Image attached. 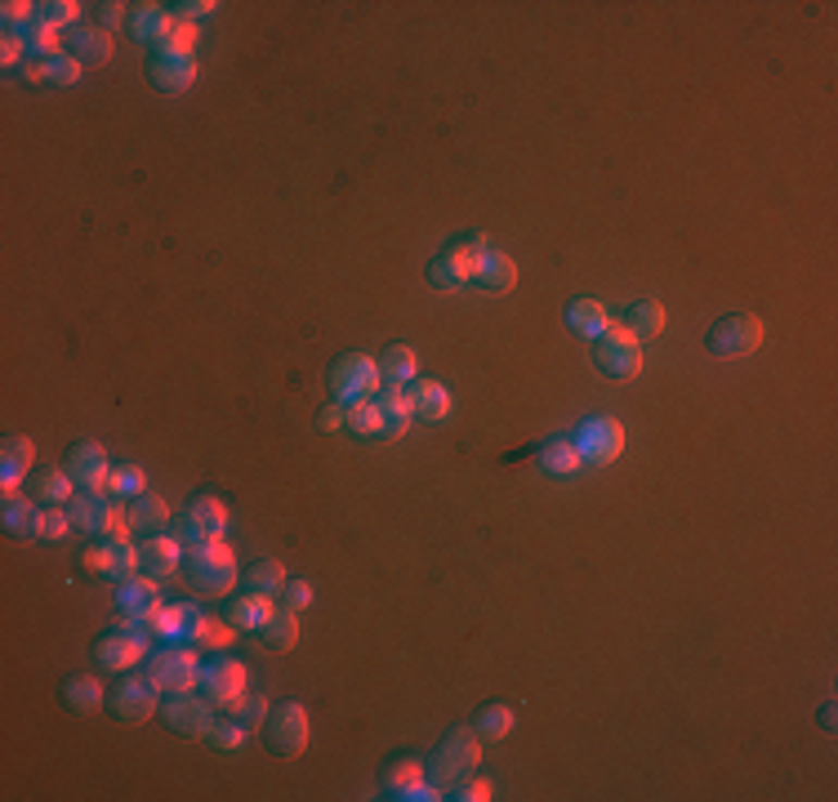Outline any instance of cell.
I'll return each instance as SVG.
<instances>
[{
	"label": "cell",
	"mask_w": 838,
	"mask_h": 802,
	"mask_svg": "<svg viewBox=\"0 0 838 802\" xmlns=\"http://www.w3.org/2000/svg\"><path fill=\"white\" fill-rule=\"evenodd\" d=\"M415 380H419V357H415V348H406V344L384 348V357H380V384H384V388H410Z\"/></svg>",
	"instance_id": "obj_28"
},
{
	"label": "cell",
	"mask_w": 838,
	"mask_h": 802,
	"mask_svg": "<svg viewBox=\"0 0 838 802\" xmlns=\"http://www.w3.org/2000/svg\"><path fill=\"white\" fill-rule=\"evenodd\" d=\"M125 10H130V5H121V0H108V5H99V27H103V32H112V27H121V23L130 27V14H125Z\"/></svg>",
	"instance_id": "obj_54"
},
{
	"label": "cell",
	"mask_w": 838,
	"mask_h": 802,
	"mask_svg": "<svg viewBox=\"0 0 838 802\" xmlns=\"http://www.w3.org/2000/svg\"><path fill=\"white\" fill-rule=\"evenodd\" d=\"M63 700L72 704L76 714H95L99 704H103V682H99V678H85V674H81V678H72V682L63 687Z\"/></svg>",
	"instance_id": "obj_40"
},
{
	"label": "cell",
	"mask_w": 838,
	"mask_h": 802,
	"mask_svg": "<svg viewBox=\"0 0 838 802\" xmlns=\"http://www.w3.org/2000/svg\"><path fill=\"white\" fill-rule=\"evenodd\" d=\"M473 286H482L486 295H508L518 286V263L508 259L504 250H491V255H482V263H478V276H473Z\"/></svg>",
	"instance_id": "obj_27"
},
{
	"label": "cell",
	"mask_w": 838,
	"mask_h": 802,
	"mask_svg": "<svg viewBox=\"0 0 838 802\" xmlns=\"http://www.w3.org/2000/svg\"><path fill=\"white\" fill-rule=\"evenodd\" d=\"M183 571H188V584L206 597H227L232 589H237L242 571H237V557H232V548L223 540H201L193 544L188 553H183Z\"/></svg>",
	"instance_id": "obj_1"
},
{
	"label": "cell",
	"mask_w": 838,
	"mask_h": 802,
	"mask_svg": "<svg viewBox=\"0 0 838 802\" xmlns=\"http://www.w3.org/2000/svg\"><path fill=\"white\" fill-rule=\"evenodd\" d=\"M5 527H10V535H19V540H36L40 508H32V504L19 499V495H5Z\"/></svg>",
	"instance_id": "obj_39"
},
{
	"label": "cell",
	"mask_w": 838,
	"mask_h": 802,
	"mask_svg": "<svg viewBox=\"0 0 838 802\" xmlns=\"http://www.w3.org/2000/svg\"><path fill=\"white\" fill-rule=\"evenodd\" d=\"M183 23H201V18H210L219 5H214V0H183V5H170Z\"/></svg>",
	"instance_id": "obj_52"
},
{
	"label": "cell",
	"mask_w": 838,
	"mask_h": 802,
	"mask_svg": "<svg viewBox=\"0 0 838 802\" xmlns=\"http://www.w3.org/2000/svg\"><path fill=\"white\" fill-rule=\"evenodd\" d=\"M710 353L723 357V361H740V357H750L759 353L763 344V321L754 312H727L710 325V335H705Z\"/></svg>",
	"instance_id": "obj_7"
},
{
	"label": "cell",
	"mask_w": 838,
	"mask_h": 802,
	"mask_svg": "<svg viewBox=\"0 0 838 802\" xmlns=\"http://www.w3.org/2000/svg\"><path fill=\"white\" fill-rule=\"evenodd\" d=\"M116 606L121 610H148V616H157L161 610V584L152 576H134L116 589Z\"/></svg>",
	"instance_id": "obj_32"
},
{
	"label": "cell",
	"mask_w": 838,
	"mask_h": 802,
	"mask_svg": "<svg viewBox=\"0 0 838 802\" xmlns=\"http://www.w3.org/2000/svg\"><path fill=\"white\" fill-rule=\"evenodd\" d=\"M95 659H99V669H108V674H130L134 665H144V659H148V642H138V638L116 629V633L95 642Z\"/></svg>",
	"instance_id": "obj_19"
},
{
	"label": "cell",
	"mask_w": 838,
	"mask_h": 802,
	"mask_svg": "<svg viewBox=\"0 0 838 802\" xmlns=\"http://www.w3.org/2000/svg\"><path fill=\"white\" fill-rule=\"evenodd\" d=\"M36 18L40 23H50V27H81V5H76V0H45V5H36Z\"/></svg>",
	"instance_id": "obj_43"
},
{
	"label": "cell",
	"mask_w": 838,
	"mask_h": 802,
	"mask_svg": "<svg viewBox=\"0 0 838 802\" xmlns=\"http://www.w3.org/2000/svg\"><path fill=\"white\" fill-rule=\"evenodd\" d=\"M108 495H116V499H138V495H148V473L138 464H116L112 468V491Z\"/></svg>",
	"instance_id": "obj_41"
},
{
	"label": "cell",
	"mask_w": 838,
	"mask_h": 802,
	"mask_svg": "<svg viewBox=\"0 0 838 802\" xmlns=\"http://www.w3.org/2000/svg\"><path fill=\"white\" fill-rule=\"evenodd\" d=\"M263 736H268V749L282 753V758H299L308 749V736H312V723H308V710L304 704H276L263 723Z\"/></svg>",
	"instance_id": "obj_12"
},
{
	"label": "cell",
	"mask_w": 838,
	"mask_h": 802,
	"mask_svg": "<svg viewBox=\"0 0 838 802\" xmlns=\"http://www.w3.org/2000/svg\"><path fill=\"white\" fill-rule=\"evenodd\" d=\"M67 473H72L76 491H95V495L112 491V459L99 442H76L67 455Z\"/></svg>",
	"instance_id": "obj_15"
},
{
	"label": "cell",
	"mask_w": 838,
	"mask_h": 802,
	"mask_svg": "<svg viewBox=\"0 0 838 802\" xmlns=\"http://www.w3.org/2000/svg\"><path fill=\"white\" fill-rule=\"evenodd\" d=\"M148 678L161 695L174 691H197L201 687V655L193 642H165L157 651H148Z\"/></svg>",
	"instance_id": "obj_2"
},
{
	"label": "cell",
	"mask_w": 838,
	"mask_h": 802,
	"mask_svg": "<svg viewBox=\"0 0 838 802\" xmlns=\"http://www.w3.org/2000/svg\"><path fill=\"white\" fill-rule=\"evenodd\" d=\"M593 344H597L593 366L607 374V380H633V374L642 370V340L633 335L625 321H612Z\"/></svg>",
	"instance_id": "obj_5"
},
{
	"label": "cell",
	"mask_w": 838,
	"mask_h": 802,
	"mask_svg": "<svg viewBox=\"0 0 838 802\" xmlns=\"http://www.w3.org/2000/svg\"><path fill=\"white\" fill-rule=\"evenodd\" d=\"M19 76H23V81H36V85H45V59H32V54H27V63L19 67Z\"/></svg>",
	"instance_id": "obj_56"
},
{
	"label": "cell",
	"mask_w": 838,
	"mask_h": 802,
	"mask_svg": "<svg viewBox=\"0 0 838 802\" xmlns=\"http://www.w3.org/2000/svg\"><path fill=\"white\" fill-rule=\"evenodd\" d=\"M446 798H455V802H491V798H495V780H486V776H469V780H459Z\"/></svg>",
	"instance_id": "obj_47"
},
{
	"label": "cell",
	"mask_w": 838,
	"mask_h": 802,
	"mask_svg": "<svg viewBox=\"0 0 838 802\" xmlns=\"http://www.w3.org/2000/svg\"><path fill=\"white\" fill-rule=\"evenodd\" d=\"M206 625V610L197 602H161L157 610V638L165 642H197Z\"/></svg>",
	"instance_id": "obj_17"
},
{
	"label": "cell",
	"mask_w": 838,
	"mask_h": 802,
	"mask_svg": "<svg viewBox=\"0 0 838 802\" xmlns=\"http://www.w3.org/2000/svg\"><path fill=\"white\" fill-rule=\"evenodd\" d=\"M321 429L325 433H340V429H348V406L344 402H331L321 410Z\"/></svg>",
	"instance_id": "obj_55"
},
{
	"label": "cell",
	"mask_w": 838,
	"mask_h": 802,
	"mask_svg": "<svg viewBox=\"0 0 838 802\" xmlns=\"http://www.w3.org/2000/svg\"><path fill=\"white\" fill-rule=\"evenodd\" d=\"M174 27H178V14H174V10H165V5H134V14H130V32H134V40L152 45V54H161V50H165L170 36H174Z\"/></svg>",
	"instance_id": "obj_20"
},
{
	"label": "cell",
	"mask_w": 838,
	"mask_h": 802,
	"mask_svg": "<svg viewBox=\"0 0 838 802\" xmlns=\"http://www.w3.org/2000/svg\"><path fill=\"white\" fill-rule=\"evenodd\" d=\"M491 237H482V232H473L469 242H459V246H446L433 263H429V286L442 291V295H455L464 286H473V276H478V263L482 255H491Z\"/></svg>",
	"instance_id": "obj_4"
},
{
	"label": "cell",
	"mask_w": 838,
	"mask_h": 802,
	"mask_svg": "<svg viewBox=\"0 0 838 802\" xmlns=\"http://www.w3.org/2000/svg\"><path fill=\"white\" fill-rule=\"evenodd\" d=\"M567 325L576 330V335H584V340H597L602 330L612 325V308L597 304V299H576V304L567 308Z\"/></svg>",
	"instance_id": "obj_33"
},
{
	"label": "cell",
	"mask_w": 838,
	"mask_h": 802,
	"mask_svg": "<svg viewBox=\"0 0 838 802\" xmlns=\"http://www.w3.org/2000/svg\"><path fill=\"white\" fill-rule=\"evenodd\" d=\"M170 535H174L183 548H193V544H201V540H223V535H227V504H223L219 495H197V499L170 522Z\"/></svg>",
	"instance_id": "obj_6"
},
{
	"label": "cell",
	"mask_w": 838,
	"mask_h": 802,
	"mask_svg": "<svg viewBox=\"0 0 838 802\" xmlns=\"http://www.w3.org/2000/svg\"><path fill=\"white\" fill-rule=\"evenodd\" d=\"M85 566H89V571H99V576L112 571V540L108 535H99V544L85 548Z\"/></svg>",
	"instance_id": "obj_51"
},
{
	"label": "cell",
	"mask_w": 838,
	"mask_h": 802,
	"mask_svg": "<svg viewBox=\"0 0 838 802\" xmlns=\"http://www.w3.org/2000/svg\"><path fill=\"white\" fill-rule=\"evenodd\" d=\"M232 638H237V629H232L227 620H214V616H206V625H201V633H197V642H193V646H206V651L223 655V651L232 646Z\"/></svg>",
	"instance_id": "obj_44"
},
{
	"label": "cell",
	"mask_w": 838,
	"mask_h": 802,
	"mask_svg": "<svg viewBox=\"0 0 838 802\" xmlns=\"http://www.w3.org/2000/svg\"><path fill=\"white\" fill-rule=\"evenodd\" d=\"M348 433H357V437H384V419H380V402L375 397L348 406Z\"/></svg>",
	"instance_id": "obj_42"
},
{
	"label": "cell",
	"mask_w": 838,
	"mask_h": 802,
	"mask_svg": "<svg viewBox=\"0 0 838 802\" xmlns=\"http://www.w3.org/2000/svg\"><path fill=\"white\" fill-rule=\"evenodd\" d=\"M148 76L161 94H183L197 81V54H152Z\"/></svg>",
	"instance_id": "obj_22"
},
{
	"label": "cell",
	"mask_w": 838,
	"mask_h": 802,
	"mask_svg": "<svg viewBox=\"0 0 838 802\" xmlns=\"http://www.w3.org/2000/svg\"><path fill=\"white\" fill-rule=\"evenodd\" d=\"M282 602H286L291 610H304V606H312V584H304V580H286V589H282Z\"/></svg>",
	"instance_id": "obj_53"
},
{
	"label": "cell",
	"mask_w": 838,
	"mask_h": 802,
	"mask_svg": "<svg viewBox=\"0 0 838 802\" xmlns=\"http://www.w3.org/2000/svg\"><path fill=\"white\" fill-rule=\"evenodd\" d=\"M76 81H81V63L72 54L45 59V85H76Z\"/></svg>",
	"instance_id": "obj_48"
},
{
	"label": "cell",
	"mask_w": 838,
	"mask_h": 802,
	"mask_svg": "<svg viewBox=\"0 0 838 802\" xmlns=\"http://www.w3.org/2000/svg\"><path fill=\"white\" fill-rule=\"evenodd\" d=\"M571 442H576V451H580L584 464L607 468V464H616V459L625 455V423L612 419V415H589L580 429H576Z\"/></svg>",
	"instance_id": "obj_10"
},
{
	"label": "cell",
	"mask_w": 838,
	"mask_h": 802,
	"mask_svg": "<svg viewBox=\"0 0 838 802\" xmlns=\"http://www.w3.org/2000/svg\"><path fill=\"white\" fill-rule=\"evenodd\" d=\"M272 616H276V597L272 593H255V589H246L242 597H232L227 610H223V620L237 633H263V625Z\"/></svg>",
	"instance_id": "obj_18"
},
{
	"label": "cell",
	"mask_w": 838,
	"mask_h": 802,
	"mask_svg": "<svg viewBox=\"0 0 838 802\" xmlns=\"http://www.w3.org/2000/svg\"><path fill=\"white\" fill-rule=\"evenodd\" d=\"M250 687V674L242 659H232V655H210L206 665H201V695L214 704V710H232Z\"/></svg>",
	"instance_id": "obj_11"
},
{
	"label": "cell",
	"mask_w": 838,
	"mask_h": 802,
	"mask_svg": "<svg viewBox=\"0 0 838 802\" xmlns=\"http://www.w3.org/2000/svg\"><path fill=\"white\" fill-rule=\"evenodd\" d=\"M821 727L834 731V704H825V710H821Z\"/></svg>",
	"instance_id": "obj_57"
},
{
	"label": "cell",
	"mask_w": 838,
	"mask_h": 802,
	"mask_svg": "<svg viewBox=\"0 0 838 802\" xmlns=\"http://www.w3.org/2000/svg\"><path fill=\"white\" fill-rule=\"evenodd\" d=\"M535 464H540V473L553 478V482H571L580 468H584V459H580V451H576L571 437H549V442L540 446Z\"/></svg>",
	"instance_id": "obj_24"
},
{
	"label": "cell",
	"mask_w": 838,
	"mask_h": 802,
	"mask_svg": "<svg viewBox=\"0 0 838 802\" xmlns=\"http://www.w3.org/2000/svg\"><path fill=\"white\" fill-rule=\"evenodd\" d=\"M125 522H130L134 535H161V531H170L174 517H170L165 499H157V495H138V499L125 504Z\"/></svg>",
	"instance_id": "obj_26"
},
{
	"label": "cell",
	"mask_w": 838,
	"mask_h": 802,
	"mask_svg": "<svg viewBox=\"0 0 838 802\" xmlns=\"http://www.w3.org/2000/svg\"><path fill=\"white\" fill-rule=\"evenodd\" d=\"M197 36H201L197 23H183V18H178V27H174V36H170V45H165L161 54H193V50H197Z\"/></svg>",
	"instance_id": "obj_50"
},
{
	"label": "cell",
	"mask_w": 838,
	"mask_h": 802,
	"mask_svg": "<svg viewBox=\"0 0 838 802\" xmlns=\"http://www.w3.org/2000/svg\"><path fill=\"white\" fill-rule=\"evenodd\" d=\"M263 642H268L272 651H291V646L299 642V610L276 606V616L263 625Z\"/></svg>",
	"instance_id": "obj_36"
},
{
	"label": "cell",
	"mask_w": 838,
	"mask_h": 802,
	"mask_svg": "<svg viewBox=\"0 0 838 802\" xmlns=\"http://www.w3.org/2000/svg\"><path fill=\"white\" fill-rule=\"evenodd\" d=\"M138 557H144V576L165 580V576H174L178 566H183V544H178L170 531L144 535V544H138Z\"/></svg>",
	"instance_id": "obj_23"
},
{
	"label": "cell",
	"mask_w": 838,
	"mask_h": 802,
	"mask_svg": "<svg viewBox=\"0 0 838 802\" xmlns=\"http://www.w3.org/2000/svg\"><path fill=\"white\" fill-rule=\"evenodd\" d=\"M380 361L375 357H366V353H348L335 361L331 370V393L335 402L344 406H357V402H370V397H380Z\"/></svg>",
	"instance_id": "obj_9"
},
{
	"label": "cell",
	"mask_w": 838,
	"mask_h": 802,
	"mask_svg": "<svg viewBox=\"0 0 838 802\" xmlns=\"http://www.w3.org/2000/svg\"><path fill=\"white\" fill-rule=\"evenodd\" d=\"M112 50H116V45H112V32H103L99 23H81V27H72L67 32V54L85 67H103L108 59H112Z\"/></svg>",
	"instance_id": "obj_21"
},
{
	"label": "cell",
	"mask_w": 838,
	"mask_h": 802,
	"mask_svg": "<svg viewBox=\"0 0 838 802\" xmlns=\"http://www.w3.org/2000/svg\"><path fill=\"white\" fill-rule=\"evenodd\" d=\"M625 325L633 330L638 340H651V335H661V330H665V308L656 299H638V304H629Z\"/></svg>",
	"instance_id": "obj_37"
},
{
	"label": "cell",
	"mask_w": 838,
	"mask_h": 802,
	"mask_svg": "<svg viewBox=\"0 0 838 802\" xmlns=\"http://www.w3.org/2000/svg\"><path fill=\"white\" fill-rule=\"evenodd\" d=\"M478 763H482V740H478V731H473V727H455V731L438 744V753H433L429 780H433L442 793H451L459 780H469V776L478 772Z\"/></svg>",
	"instance_id": "obj_3"
},
{
	"label": "cell",
	"mask_w": 838,
	"mask_h": 802,
	"mask_svg": "<svg viewBox=\"0 0 838 802\" xmlns=\"http://www.w3.org/2000/svg\"><path fill=\"white\" fill-rule=\"evenodd\" d=\"M384 798H397V802H438L446 798L433 780H429V767L419 758H397L384 767Z\"/></svg>",
	"instance_id": "obj_14"
},
{
	"label": "cell",
	"mask_w": 838,
	"mask_h": 802,
	"mask_svg": "<svg viewBox=\"0 0 838 802\" xmlns=\"http://www.w3.org/2000/svg\"><path fill=\"white\" fill-rule=\"evenodd\" d=\"M32 464H36L32 437H10V442H5V459H0V482H5V495H14V491L27 482Z\"/></svg>",
	"instance_id": "obj_29"
},
{
	"label": "cell",
	"mask_w": 838,
	"mask_h": 802,
	"mask_svg": "<svg viewBox=\"0 0 838 802\" xmlns=\"http://www.w3.org/2000/svg\"><path fill=\"white\" fill-rule=\"evenodd\" d=\"M232 718H242L246 727H259V723H268V714H272V704L259 695V691H246L237 704H232V710H227Z\"/></svg>",
	"instance_id": "obj_45"
},
{
	"label": "cell",
	"mask_w": 838,
	"mask_h": 802,
	"mask_svg": "<svg viewBox=\"0 0 838 802\" xmlns=\"http://www.w3.org/2000/svg\"><path fill=\"white\" fill-rule=\"evenodd\" d=\"M67 517H72V531H85V535H108V540L134 535L125 522V508H116L108 495H95V491H81L67 504Z\"/></svg>",
	"instance_id": "obj_8"
},
{
	"label": "cell",
	"mask_w": 838,
	"mask_h": 802,
	"mask_svg": "<svg viewBox=\"0 0 838 802\" xmlns=\"http://www.w3.org/2000/svg\"><path fill=\"white\" fill-rule=\"evenodd\" d=\"M380 419H384V437H406V429L415 423V406L406 388H380Z\"/></svg>",
	"instance_id": "obj_31"
},
{
	"label": "cell",
	"mask_w": 838,
	"mask_h": 802,
	"mask_svg": "<svg viewBox=\"0 0 838 802\" xmlns=\"http://www.w3.org/2000/svg\"><path fill=\"white\" fill-rule=\"evenodd\" d=\"M473 731L482 744H500L508 731H514V710H508V704H482L473 714Z\"/></svg>",
	"instance_id": "obj_34"
},
{
	"label": "cell",
	"mask_w": 838,
	"mask_h": 802,
	"mask_svg": "<svg viewBox=\"0 0 838 802\" xmlns=\"http://www.w3.org/2000/svg\"><path fill=\"white\" fill-rule=\"evenodd\" d=\"M72 531V517H67V508H50L45 504L40 508V527H36V540H63Z\"/></svg>",
	"instance_id": "obj_46"
},
{
	"label": "cell",
	"mask_w": 838,
	"mask_h": 802,
	"mask_svg": "<svg viewBox=\"0 0 838 802\" xmlns=\"http://www.w3.org/2000/svg\"><path fill=\"white\" fill-rule=\"evenodd\" d=\"M32 499L36 504H50V508H67L76 499V482L67 468H45V473L32 478Z\"/></svg>",
	"instance_id": "obj_30"
},
{
	"label": "cell",
	"mask_w": 838,
	"mask_h": 802,
	"mask_svg": "<svg viewBox=\"0 0 838 802\" xmlns=\"http://www.w3.org/2000/svg\"><path fill=\"white\" fill-rule=\"evenodd\" d=\"M0 10H5V32H19V36H23V32L36 23V5H27V0H5Z\"/></svg>",
	"instance_id": "obj_49"
},
{
	"label": "cell",
	"mask_w": 838,
	"mask_h": 802,
	"mask_svg": "<svg viewBox=\"0 0 838 802\" xmlns=\"http://www.w3.org/2000/svg\"><path fill=\"white\" fill-rule=\"evenodd\" d=\"M410 393V406H415V419H424V423H442L446 415H451V406H455V397L446 393V384H438V380H419L406 388Z\"/></svg>",
	"instance_id": "obj_25"
},
{
	"label": "cell",
	"mask_w": 838,
	"mask_h": 802,
	"mask_svg": "<svg viewBox=\"0 0 838 802\" xmlns=\"http://www.w3.org/2000/svg\"><path fill=\"white\" fill-rule=\"evenodd\" d=\"M206 744L219 749V753H237L250 744V727L242 718H214V727L206 731Z\"/></svg>",
	"instance_id": "obj_38"
},
{
	"label": "cell",
	"mask_w": 838,
	"mask_h": 802,
	"mask_svg": "<svg viewBox=\"0 0 838 802\" xmlns=\"http://www.w3.org/2000/svg\"><path fill=\"white\" fill-rule=\"evenodd\" d=\"M286 566L276 562V557H263V562H255V566H246V576H242V584L246 589H255V593H272V597H282V589H286Z\"/></svg>",
	"instance_id": "obj_35"
},
{
	"label": "cell",
	"mask_w": 838,
	"mask_h": 802,
	"mask_svg": "<svg viewBox=\"0 0 838 802\" xmlns=\"http://www.w3.org/2000/svg\"><path fill=\"white\" fill-rule=\"evenodd\" d=\"M112 714L121 718V723H148V718H157L161 714V691L152 687V678L144 674V678H121V687L112 691Z\"/></svg>",
	"instance_id": "obj_16"
},
{
	"label": "cell",
	"mask_w": 838,
	"mask_h": 802,
	"mask_svg": "<svg viewBox=\"0 0 838 802\" xmlns=\"http://www.w3.org/2000/svg\"><path fill=\"white\" fill-rule=\"evenodd\" d=\"M161 718L165 727H174L178 736H197L206 740V731L214 727V704L201 691H174L161 700Z\"/></svg>",
	"instance_id": "obj_13"
}]
</instances>
